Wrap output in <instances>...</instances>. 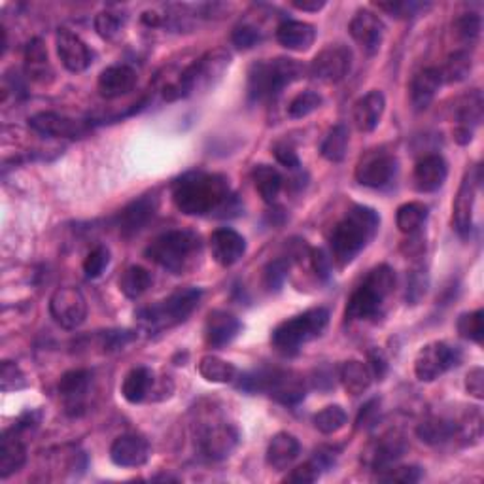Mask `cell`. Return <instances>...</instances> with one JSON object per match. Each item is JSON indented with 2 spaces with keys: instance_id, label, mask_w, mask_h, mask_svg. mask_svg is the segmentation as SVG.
<instances>
[{
  "instance_id": "obj_1",
  "label": "cell",
  "mask_w": 484,
  "mask_h": 484,
  "mask_svg": "<svg viewBox=\"0 0 484 484\" xmlns=\"http://www.w3.org/2000/svg\"><path fill=\"white\" fill-rule=\"evenodd\" d=\"M172 201L186 216H219L226 218L241 210L237 195L222 174L202 171L186 172L172 184Z\"/></svg>"
},
{
  "instance_id": "obj_21",
  "label": "cell",
  "mask_w": 484,
  "mask_h": 484,
  "mask_svg": "<svg viewBox=\"0 0 484 484\" xmlns=\"http://www.w3.org/2000/svg\"><path fill=\"white\" fill-rule=\"evenodd\" d=\"M150 454L148 441L135 433L120 435L110 447V460L120 467H140L150 460Z\"/></svg>"
},
{
  "instance_id": "obj_6",
  "label": "cell",
  "mask_w": 484,
  "mask_h": 484,
  "mask_svg": "<svg viewBox=\"0 0 484 484\" xmlns=\"http://www.w3.org/2000/svg\"><path fill=\"white\" fill-rule=\"evenodd\" d=\"M202 298L199 288L176 290L169 298L155 305L146 306L137 313V320L142 329L148 333H159L182 324L192 314Z\"/></svg>"
},
{
  "instance_id": "obj_23",
  "label": "cell",
  "mask_w": 484,
  "mask_h": 484,
  "mask_svg": "<svg viewBox=\"0 0 484 484\" xmlns=\"http://www.w3.org/2000/svg\"><path fill=\"white\" fill-rule=\"evenodd\" d=\"M241 321L227 311H212L204 321V341L210 348H226L241 333Z\"/></svg>"
},
{
  "instance_id": "obj_58",
  "label": "cell",
  "mask_w": 484,
  "mask_h": 484,
  "mask_svg": "<svg viewBox=\"0 0 484 484\" xmlns=\"http://www.w3.org/2000/svg\"><path fill=\"white\" fill-rule=\"evenodd\" d=\"M368 368H369L373 378H377V380L385 378V375L388 371V360H386L383 350L373 348L368 352Z\"/></svg>"
},
{
  "instance_id": "obj_14",
  "label": "cell",
  "mask_w": 484,
  "mask_h": 484,
  "mask_svg": "<svg viewBox=\"0 0 484 484\" xmlns=\"http://www.w3.org/2000/svg\"><path fill=\"white\" fill-rule=\"evenodd\" d=\"M239 445V432L227 422H216L199 433V450L212 462L226 460Z\"/></svg>"
},
{
  "instance_id": "obj_11",
  "label": "cell",
  "mask_w": 484,
  "mask_h": 484,
  "mask_svg": "<svg viewBox=\"0 0 484 484\" xmlns=\"http://www.w3.org/2000/svg\"><path fill=\"white\" fill-rule=\"evenodd\" d=\"M50 313L61 328L76 329L87 318V301L75 286L59 288L50 299Z\"/></svg>"
},
{
  "instance_id": "obj_9",
  "label": "cell",
  "mask_w": 484,
  "mask_h": 484,
  "mask_svg": "<svg viewBox=\"0 0 484 484\" xmlns=\"http://www.w3.org/2000/svg\"><path fill=\"white\" fill-rule=\"evenodd\" d=\"M231 63V57L226 50H214L204 53L195 63L186 67L179 78L163 87V95L167 100H176L192 95L197 90L214 85L216 80L222 78L226 68Z\"/></svg>"
},
{
  "instance_id": "obj_10",
  "label": "cell",
  "mask_w": 484,
  "mask_h": 484,
  "mask_svg": "<svg viewBox=\"0 0 484 484\" xmlns=\"http://www.w3.org/2000/svg\"><path fill=\"white\" fill-rule=\"evenodd\" d=\"M462 360L460 348L445 341H433L422 346L415 358V375L422 383H433Z\"/></svg>"
},
{
  "instance_id": "obj_22",
  "label": "cell",
  "mask_w": 484,
  "mask_h": 484,
  "mask_svg": "<svg viewBox=\"0 0 484 484\" xmlns=\"http://www.w3.org/2000/svg\"><path fill=\"white\" fill-rule=\"evenodd\" d=\"M210 252L222 267H233L246 254V241L241 233L231 227L216 229L210 234Z\"/></svg>"
},
{
  "instance_id": "obj_8",
  "label": "cell",
  "mask_w": 484,
  "mask_h": 484,
  "mask_svg": "<svg viewBox=\"0 0 484 484\" xmlns=\"http://www.w3.org/2000/svg\"><path fill=\"white\" fill-rule=\"evenodd\" d=\"M329 311L324 306L305 311L303 314L284 320L273 329L271 343L284 356L298 354L303 345L316 339L328 328Z\"/></svg>"
},
{
  "instance_id": "obj_17",
  "label": "cell",
  "mask_w": 484,
  "mask_h": 484,
  "mask_svg": "<svg viewBox=\"0 0 484 484\" xmlns=\"http://www.w3.org/2000/svg\"><path fill=\"white\" fill-rule=\"evenodd\" d=\"M28 127L35 129L42 137L50 139H83L90 133V125L87 123L55 112H40L33 115L28 120Z\"/></svg>"
},
{
  "instance_id": "obj_27",
  "label": "cell",
  "mask_w": 484,
  "mask_h": 484,
  "mask_svg": "<svg viewBox=\"0 0 484 484\" xmlns=\"http://www.w3.org/2000/svg\"><path fill=\"white\" fill-rule=\"evenodd\" d=\"M386 108V99L383 91L373 90L369 93H365L354 102V112H352V117H354V125L361 133H373V131L378 127L380 117H383Z\"/></svg>"
},
{
  "instance_id": "obj_53",
  "label": "cell",
  "mask_w": 484,
  "mask_h": 484,
  "mask_svg": "<svg viewBox=\"0 0 484 484\" xmlns=\"http://www.w3.org/2000/svg\"><path fill=\"white\" fill-rule=\"evenodd\" d=\"M261 31L259 28H256L254 25H248V23H242L239 27H234V31L231 35V40L234 46H237L239 50H252L256 48L258 44L261 42Z\"/></svg>"
},
{
  "instance_id": "obj_61",
  "label": "cell",
  "mask_w": 484,
  "mask_h": 484,
  "mask_svg": "<svg viewBox=\"0 0 484 484\" xmlns=\"http://www.w3.org/2000/svg\"><path fill=\"white\" fill-rule=\"evenodd\" d=\"M313 267L316 271V274L320 278H328L329 273H331V256L326 254V250H321V248H318V250H313Z\"/></svg>"
},
{
  "instance_id": "obj_59",
  "label": "cell",
  "mask_w": 484,
  "mask_h": 484,
  "mask_svg": "<svg viewBox=\"0 0 484 484\" xmlns=\"http://www.w3.org/2000/svg\"><path fill=\"white\" fill-rule=\"evenodd\" d=\"M465 390L469 392V395H473L475 400L484 398V371H482V368L469 369V373L465 377Z\"/></svg>"
},
{
  "instance_id": "obj_54",
  "label": "cell",
  "mask_w": 484,
  "mask_h": 484,
  "mask_svg": "<svg viewBox=\"0 0 484 484\" xmlns=\"http://www.w3.org/2000/svg\"><path fill=\"white\" fill-rule=\"evenodd\" d=\"M288 271H290V261L288 259L278 258V259L271 261L269 266L266 267V274H263V278H266V286L271 291L281 290L284 286Z\"/></svg>"
},
{
  "instance_id": "obj_40",
  "label": "cell",
  "mask_w": 484,
  "mask_h": 484,
  "mask_svg": "<svg viewBox=\"0 0 484 484\" xmlns=\"http://www.w3.org/2000/svg\"><path fill=\"white\" fill-rule=\"evenodd\" d=\"M154 284V276L148 269L140 266H131L125 269V273L120 278V290L123 296L129 299H139L146 291H148Z\"/></svg>"
},
{
  "instance_id": "obj_25",
  "label": "cell",
  "mask_w": 484,
  "mask_h": 484,
  "mask_svg": "<svg viewBox=\"0 0 484 484\" xmlns=\"http://www.w3.org/2000/svg\"><path fill=\"white\" fill-rule=\"evenodd\" d=\"M93 375L85 369L68 371L59 380V395H61L65 407L70 415H78L83 409L85 395L90 392Z\"/></svg>"
},
{
  "instance_id": "obj_37",
  "label": "cell",
  "mask_w": 484,
  "mask_h": 484,
  "mask_svg": "<svg viewBox=\"0 0 484 484\" xmlns=\"http://www.w3.org/2000/svg\"><path fill=\"white\" fill-rule=\"evenodd\" d=\"M482 107H484V100H482V93L479 90L465 93L458 100L456 110H454V115H456V127L472 131L473 133L475 127L482 120Z\"/></svg>"
},
{
  "instance_id": "obj_12",
  "label": "cell",
  "mask_w": 484,
  "mask_h": 484,
  "mask_svg": "<svg viewBox=\"0 0 484 484\" xmlns=\"http://www.w3.org/2000/svg\"><path fill=\"white\" fill-rule=\"evenodd\" d=\"M352 61H354V55H352L348 46H345V44H329L313 59L311 75L316 80L337 83L348 76Z\"/></svg>"
},
{
  "instance_id": "obj_55",
  "label": "cell",
  "mask_w": 484,
  "mask_h": 484,
  "mask_svg": "<svg viewBox=\"0 0 484 484\" xmlns=\"http://www.w3.org/2000/svg\"><path fill=\"white\" fill-rule=\"evenodd\" d=\"M324 473L321 469L318 467V464L311 458L309 462H305L301 465H298L296 469H291V473L286 475V482H298V484H309V482H314L320 479V475Z\"/></svg>"
},
{
  "instance_id": "obj_45",
  "label": "cell",
  "mask_w": 484,
  "mask_h": 484,
  "mask_svg": "<svg viewBox=\"0 0 484 484\" xmlns=\"http://www.w3.org/2000/svg\"><path fill=\"white\" fill-rule=\"evenodd\" d=\"M422 469L418 465H392L385 472L377 473L378 482H401V484H413L422 479Z\"/></svg>"
},
{
  "instance_id": "obj_46",
  "label": "cell",
  "mask_w": 484,
  "mask_h": 484,
  "mask_svg": "<svg viewBox=\"0 0 484 484\" xmlns=\"http://www.w3.org/2000/svg\"><path fill=\"white\" fill-rule=\"evenodd\" d=\"M482 311H473V313H465L458 318V333L460 337L467 341L473 343H482V335H484V326H482Z\"/></svg>"
},
{
  "instance_id": "obj_16",
  "label": "cell",
  "mask_w": 484,
  "mask_h": 484,
  "mask_svg": "<svg viewBox=\"0 0 484 484\" xmlns=\"http://www.w3.org/2000/svg\"><path fill=\"white\" fill-rule=\"evenodd\" d=\"M348 31L350 36L354 38V42L365 53L375 55L380 50V46H383L386 27L375 12L358 10L348 25Z\"/></svg>"
},
{
  "instance_id": "obj_50",
  "label": "cell",
  "mask_w": 484,
  "mask_h": 484,
  "mask_svg": "<svg viewBox=\"0 0 484 484\" xmlns=\"http://www.w3.org/2000/svg\"><path fill=\"white\" fill-rule=\"evenodd\" d=\"M480 18L477 13H462V16L454 21V33L456 36L465 42V44H473L479 35H480Z\"/></svg>"
},
{
  "instance_id": "obj_28",
  "label": "cell",
  "mask_w": 484,
  "mask_h": 484,
  "mask_svg": "<svg viewBox=\"0 0 484 484\" xmlns=\"http://www.w3.org/2000/svg\"><path fill=\"white\" fill-rule=\"evenodd\" d=\"M441 83H443L441 68L428 67L417 72L413 82H410V102H413L415 110L418 112L426 110L433 102Z\"/></svg>"
},
{
  "instance_id": "obj_51",
  "label": "cell",
  "mask_w": 484,
  "mask_h": 484,
  "mask_svg": "<svg viewBox=\"0 0 484 484\" xmlns=\"http://www.w3.org/2000/svg\"><path fill=\"white\" fill-rule=\"evenodd\" d=\"M123 23H125V18L115 12H100L99 16L95 18L97 33L107 40H112L120 35Z\"/></svg>"
},
{
  "instance_id": "obj_5",
  "label": "cell",
  "mask_w": 484,
  "mask_h": 484,
  "mask_svg": "<svg viewBox=\"0 0 484 484\" xmlns=\"http://www.w3.org/2000/svg\"><path fill=\"white\" fill-rule=\"evenodd\" d=\"M239 390L248 393H267L276 403L286 407L299 405L305 395V380L293 371L256 369L239 378Z\"/></svg>"
},
{
  "instance_id": "obj_42",
  "label": "cell",
  "mask_w": 484,
  "mask_h": 484,
  "mask_svg": "<svg viewBox=\"0 0 484 484\" xmlns=\"http://www.w3.org/2000/svg\"><path fill=\"white\" fill-rule=\"evenodd\" d=\"M346 422H348V415L341 405L324 407L313 418L314 428L324 435H333L337 432H341L346 426Z\"/></svg>"
},
{
  "instance_id": "obj_49",
  "label": "cell",
  "mask_w": 484,
  "mask_h": 484,
  "mask_svg": "<svg viewBox=\"0 0 484 484\" xmlns=\"http://www.w3.org/2000/svg\"><path fill=\"white\" fill-rule=\"evenodd\" d=\"M23 388H27V378L23 371L20 369V365L10 360L3 361V371H0V390L8 393V392H16Z\"/></svg>"
},
{
  "instance_id": "obj_35",
  "label": "cell",
  "mask_w": 484,
  "mask_h": 484,
  "mask_svg": "<svg viewBox=\"0 0 484 484\" xmlns=\"http://www.w3.org/2000/svg\"><path fill=\"white\" fill-rule=\"evenodd\" d=\"M25 72L28 78L38 83H46L53 76L48 50L40 38H35L25 50Z\"/></svg>"
},
{
  "instance_id": "obj_7",
  "label": "cell",
  "mask_w": 484,
  "mask_h": 484,
  "mask_svg": "<svg viewBox=\"0 0 484 484\" xmlns=\"http://www.w3.org/2000/svg\"><path fill=\"white\" fill-rule=\"evenodd\" d=\"M395 288V273L390 266H378L368 276L363 284L352 293L345 318L350 321L356 320H373L383 311L385 301Z\"/></svg>"
},
{
  "instance_id": "obj_15",
  "label": "cell",
  "mask_w": 484,
  "mask_h": 484,
  "mask_svg": "<svg viewBox=\"0 0 484 484\" xmlns=\"http://www.w3.org/2000/svg\"><path fill=\"white\" fill-rule=\"evenodd\" d=\"M398 172V159L388 152H369L356 167V180L365 186L380 189L386 187Z\"/></svg>"
},
{
  "instance_id": "obj_44",
  "label": "cell",
  "mask_w": 484,
  "mask_h": 484,
  "mask_svg": "<svg viewBox=\"0 0 484 484\" xmlns=\"http://www.w3.org/2000/svg\"><path fill=\"white\" fill-rule=\"evenodd\" d=\"M321 102H324V99H321L320 93L306 90L291 99L288 105V115L293 117V120H301V117H306L309 114L316 112L321 107Z\"/></svg>"
},
{
  "instance_id": "obj_62",
  "label": "cell",
  "mask_w": 484,
  "mask_h": 484,
  "mask_svg": "<svg viewBox=\"0 0 484 484\" xmlns=\"http://www.w3.org/2000/svg\"><path fill=\"white\" fill-rule=\"evenodd\" d=\"M291 6L301 12H320L326 8V0H293Z\"/></svg>"
},
{
  "instance_id": "obj_31",
  "label": "cell",
  "mask_w": 484,
  "mask_h": 484,
  "mask_svg": "<svg viewBox=\"0 0 484 484\" xmlns=\"http://www.w3.org/2000/svg\"><path fill=\"white\" fill-rule=\"evenodd\" d=\"M27 460V448L21 441L20 432L16 428L6 430L0 443V477L8 479L18 473Z\"/></svg>"
},
{
  "instance_id": "obj_57",
  "label": "cell",
  "mask_w": 484,
  "mask_h": 484,
  "mask_svg": "<svg viewBox=\"0 0 484 484\" xmlns=\"http://www.w3.org/2000/svg\"><path fill=\"white\" fill-rule=\"evenodd\" d=\"M137 339V333L133 331H107L105 337H102V348L105 352H117L125 348L131 341Z\"/></svg>"
},
{
  "instance_id": "obj_32",
  "label": "cell",
  "mask_w": 484,
  "mask_h": 484,
  "mask_svg": "<svg viewBox=\"0 0 484 484\" xmlns=\"http://www.w3.org/2000/svg\"><path fill=\"white\" fill-rule=\"evenodd\" d=\"M154 385H155L154 371L150 368H144V365H139V368L131 369L125 375L122 383V395L125 401L137 405L148 398L154 390Z\"/></svg>"
},
{
  "instance_id": "obj_47",
  "label": "cell",
  "mask_w": 484,
  "mask_h": 484,
  "mask_svg": "<svg viewBox=\"0 0 484 484\" xmlns=\"http://www.w3.org/2000/svg\"><path fill=\"white\" fill-rule=\"evenodd\" d=\"M378 10L386 12L392 18H400V20H409L415 18L418 13L426 12L430 4H422V3H403V0H390V3H377L375 4Z\"/></svg>"
},
{
  "instance_id": "obj_41",
  "label": "cell",
  "mask_w": 484,
  "mask_h": 484,
  "mask_svg": "<svg viewBox=\"0 0 484 484\" xmlns=\"http://www.w3.org/2000/svg\"><path fill=\"white\" fill-rule=\"evenodd\" d=\"M348 150V129L339 123L333 129H329V133L326 135L324 142L320 146V154L324 159H328L329 163H341L345 159Z\"/></svg>"
},
{
  "instance_id": "obj_30",
  "label": "cell",
  "mask_w": 484,
  "mask_h": 484,
  "mask_svg": "<svg viewBox=\"0 0 484 484\" xmlns=\"http://www.w3.org/2000/svg\"><path fill=\"white\" fill-rule=\"evenodd\" d=\"M276 40L286 50L306 52L316 40V28L306 21L286 20L276 27Z\"/></svg>"
},
{
  "instance_id": "obj_52",
  "label": "cell",
  "mask_w": 484,
  "mask_h": 484,
  "mask_svg": "<svg viewBox=\"0 0 484 484\" xmlns=\"http://www.w3.org/2000/svg\"><path fill=\"white\" fill-rule=\"evenodd\" d=\"M428 286H430L428 273L424 269H415L407 278V303L418 305L424 299V296H426Z\"/></svg>"
},
{
  "instance_id": "obj_18",
  "label": "cell",
  "mask_w": 484,
  "mask_h": 484,
  "mask_svg": "<svg viewBox=\"0 0 484 484\" xmlns=\"http://www.w3.org/2000/svg\"><path fill=\"white\" fill-rule=\"evenodd\" d=\"M57 55L61 63L70 72H83L93 63V52L90 46L68 28H59L55 35Z\"/></svg>"
},
{
  "instance_id": "obj_2",
  "label": "cell",
  "mask_w": 484,
  "mask_h": 484,
  "mask_svg": "<svg viewBox=\"0 0 484 484\" xmlns=\"http://www.w3.org/2000/svg\"><path fill=\"white\" fill-rule=\"evenodd\" d=\"M380 227V216L371 207L354 204L346 216L331 231L329 248L333 261L341 267L354 261V258L368 246Z\"/></svg>"
},
{
  "instance_id": "obj_3",
  "label": "cell",
  "mask_w": 484,
  "mask_h": 484,
  "mask_svg": "<svg viewBox=\"0 0 484 484\" xmlns=\"http://www.w3.org/2000/svg\"><path fill=\"white\" fill-rule=\"evenodd\" d=\"M144 254L172 274H186L197 267L202 256V241L195 231L174 229L159 234Z\"/></svg>"
},
{
  "instance_id": "obj_56",
  "label": "cell",
  "mask_w": 484,
  "mask_h": 484,
  "mask_svg": "<svg viewBox=\"0 0 484 484\" xmlns=\"http://www.w3.org/2000/svg\"><path fill=\"white\" fill-rule=\"evenodd\" d=\"M273 154H274V159L278 161V163L290 171H298L301 167L298 152L293 150V146H290L288 142H276L273 146Z\"/></svg>"
},
{
  "instance_id": "obj_60",
  "label": "cell",
  "mask_w": 484,
  "mask_h": 484,
  "mask_svg": "<svg viewBox=\"0 0 484 484\" xmlns=\"http://www.w3.org/2000/svg\"><path fill=\"white\" fill-rule=\"evenodd\" d=\"M378 407H380V400H377V398L371 400V401H368V403H365V405L361 407L360 415H358V418H356V428H358V430L371 426V424L375 422V417L378 415Z\"/></svg>"
},
{
  "instance_id": "obj_26",
  "label": "cell",
  "mask_w": 484,
  "mask_h": 484,
  "mask_svg": "<svg viewBox=\"0 0 484 484\" xmlns=\"http://www.w3.org/2000/svg\"><path fill=\"white\" fill-rule=\"evenodd\" d=\"M447 176H448L447 161L441 155L430 154L418 161L413 179L420 194H433L445 184Z\"/></svg>"
},
{
  "instance_id": "obj_34",
  "label": "cell",
  "mask_w": 484,
  "mask_h": 484,
  "mask_svg": "<svg viewBox=\"0 0 484 484\" xmlns=\"http://www.w3.org/2000/svg\"><path fill=\"white\" fill-rule=\"evenodd\" d=\"M339 380L343 388L346 390V393H350L352 398H358V395L369 390L373 383V375L368 368V363L358 361V360H348L341 365Z\"/></svg>"
},
{
  "instance_id": "obj_39",
  "label": "cell",
  "mask_w": 484,
  "mask_h": 484,
  "mask_svg": "<svg viewBox=\"0 0 484 484\" xmlns=\"http://www.w3.org/2000/svg\"><path fill=\"white\" fill-rule=\"evenodd\" d=\"M197 369L204 380L216 385H227L237 378V368L233 363L212 354L202 356L197 363Z\"/></svg>"
},
{
  "instance_id": "obj_29",
  "label": "cell",
  "mask_w": 484,
  "mask_h": 484,
  "mask_svg": "<svg viewBox=\"0 0 484 484\" xmlns=\"http://www.w3.org/2000/svg\"><path fill=\"white\" fill-rule=\"evenodd\" d=\"M299 454H301L299 439L288 432H281L271 439L266 460L267 465L274 469V472H286V469L291 467V464L299 458Z\"/></svg>"
},
{
  "instance_id": "obj_36",
  "label": "cell",
  "mask_w": 484,
  "mask_h": 484,
  "mask_svg": "<svg viewBox=\"0 0 484 484\" xmlns=\"http://www.w3.org/2000/svg\"><path fill=\"white\" fill-rule=\"evenodd\" d=\"M252 180H254V186L263 201H266L267 204L276 202L278 195H281V192H282V186H284V179H282L281 172H278L271 165H256L252 171Z\"/></svg>"
},
{
  "instance_id": "obj_43",
  "label": "cell",
  "mask_w": 484,
  "mask_h": 484,
  "mask_svg": "<svg viewBox=\"0 0 484 484\" xmlns=\"http://www.w3.org/2000/svg\"><path fill=\"white\" fill-rule=\"evenodd\" d=\"M472 55H469V52L465 50H460V52H454L448 61L445 63V67L441 68V76H443V82H448V83H456V82H462L469 76V72H472Z\"/></svg>"
},
{
  "instance_id": "obj_38",
  "label": "cell",
  "mask_w": 484,
  "mask_h": 484,
  "mask_svg": "<svg viewBox=\"0 0 484 484\" xmlns=\"http://www.w3.org/2000/svg\"><path fill=\"white\" fill-rule=\"evenodd\" d=\"M428 207L424 202L413 201V202H405L398 209V214H395V224H398V229L403 234H418L422 227L428 222Z\"/></svg>"
},
{
  "instance_id": "obj_13",
  "label": "cell",
  "mask_w": 484,
  "mask_h": 484,
  "mask_svg": "<svg viewBox=\"0 0 484 484\" xmlns=\"http://www.w3.org/2000/svg\"><path fill=\"white\" fill-rule=\"evenodd\" d=\"M480 184V167L477 171H467L460 184L458 195L452 204V224L462 239H467L473 229V209L477 186Z\"/></svg>"
},
{
  "instance_id": "obj_20",
  "label": "cell",
  "mask_w": 484,
  "mask_h": 484,
  "mask_svg": "<svg viewBox=\"0 0 484 484\" xmlns=\"http://www.w3.org/2000/svg\"><path fill=\"white\" fill-rule=\"evenodd\" d=\"M407 450L405 439L398 433H388L380 437L378 441L371 443L368 450L363 452V462L368 464L373 472H385V469L395 465Z\"/></svg>"
},
{
  "instance_id": "obj_19",
  "label": "cell",
  "mask_w": 484,
  "mask_h": 484,
  "mask_svg": "<svg viewBox=\"0 0 484 484\" xmlns=\"http://www.w3.org/2000/svg\"><path fill=\"white\" fill-rule=\"evenodd\" d=\"M157 209H159V199L155 194L142 195L135 199L133 202H129L127 207L117 214L115 226L120 227V231L125 234V237H131V234L142 231L152 222Z\"/></svg>"
},
{
  "instance_id": "obj_48",
  "label": "cell",
  "mask_w": 484,
  "mask_h": 484,
  "mask_svg": "<svg viewBox=\"0 0 484 484\" xmlns=\"http://www.w3.org/2000/svg\"><path fill=\"white\" fill-rule=\"evenodd\" d=\"M110 263V250L107 246H95L93 250L83 259V273L90 281H95L107 271Z\"/></svg>"
},
{
  "instance_id": "obj_4",
  "label": "cell",
  "mask_w": 484,
  "mask_h": 484,
  "mask_svg": "<svg viewBox=\"0 0 484 484\" xmlns=\"http://www.w3.org/2000/svg\"><path fill=\"white\" fill-rule=\"evenodd\" d=\"M305 76V65L298 59L278 57L271 61H258L248 70V99L252 102L273 100L286 85Z\"/></svg>"
},
{
  "instance_id": "obj_33",
  "label": "cell",
  "mask_w": 484,
  "mask_h": 484,
  "mask_svg": "<svg viewBox=\"0 0 484 484\" xmlns=\"http://www.w3.org/2000/svg\"><path fill=\"white\" fill-rule=\"evenodd\" d=\"M417 435L422 443L437 447L452 441L458 437V422L443 418V417H430L418 424Z\"/></svg>"
},
{
  "instance_id": "obj_24",
  "label": "cell",
  "mask_w": 484,
  "mask_h": 484,
  "mask_svg": "<svg viewBox=\"0 0 484 484\" xmlns=\"http://www.w3.org/2000/svg\"><path fill=\"white\" fill-rule=\"evenodd\" d=\"M137 82L139 76L135 68H131L127 65H114L100 72V76L97 80V90L100 97L117 99L133 91Z\"/></svg>"
}]
</instances>
